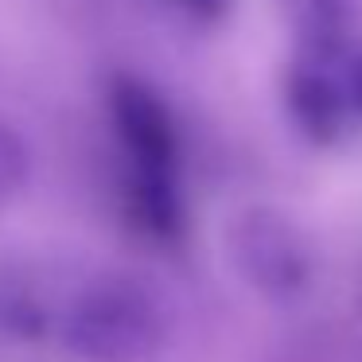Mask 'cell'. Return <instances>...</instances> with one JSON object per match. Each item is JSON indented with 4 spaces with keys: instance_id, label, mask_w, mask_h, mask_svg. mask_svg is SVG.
Masks as SVG:
<instances>
[{
    "instance_id": "6da1fadb",
    "label": "cell",
    "mask_w": 362,
    "mask_h": 362,
    "mask_svg": "<svg viewBox=\"0 0 362 362\" xmlns=\"http://www.w3.org/2000/svg\"><path fill=\"white\" fill-rule=\"evenodd\" d=\"M66 343L86 362H152L164 343V315L141 284L98 281L74 300Z\"/></svg>"
},
{
    "instance_id": "7a4b0ae2",
    "label": "cell",
    "mask_w": 362,
    "mask_h": 362,
    "mask_svg": "<svg viewBox=\"0 0 362 362\" xmlns=\"http://www.w3.org/2000/svg\"><path fill=\"white\" fill-rule=\"evenodd\" d=\"M230 257L238 273L265 296H296L312 276V253L296 222L281 211L253 206L230 226Z\"/></svg>"
},
{
    "instance_id": "277c9868",
    "label": "cell",
    "mask_w": 362,
    "mask_h": 362,
    "mask_svg": "<svg viewBox=\"0 0 362 362\" xmlns=\"http://www.w3.org/2000/svg\"><path fill=\"white\" fill-rule=\"evenodd\" d=\"M288 110L296 125L304 129V136L320 144L335 141L343 133V94L327 74L312 71V66H300L288 78Z\"/></svg>"
},
{
    "instance_id": "8992f818",
    "label": "cell",
    "mask_w": 362,
    "mask_h": 362,
    "mask_svg": "<svg viewBox=\"0 0 362 362\" xmlns=\"http://www.w3.org/2000/svg\"><path fill=\"white\" fill-rule=\"evenodd\" d=\"M180 8H187L191 16H199V20H222L230 12V4L234 0H175Z\"/></svg>"
},
{
    "instance_id": "5b68a950",
    "label": "cell",
    "mask_w": 362,
    "mask_h": 362,
    "mask_svg": "<svg viewBox=\"0 0 362 362\" xmlns=\"http://www.w3.org/2000/svg\"><path fill=\"white\" fill-rule=\"evenodd\" d=\"M24 180H28V148L16 129L8 121H0V211L16 199Z\"/></svg>"
},
{
    "instance_id": "52a82bcc",
    "label": "cell",
    "mask_w": 362,
    "mask_h": 362,
    "mask_svg": "<svg viewBox=\"0 0 362 362\" xmlns=\"http://www.w3.org/2000/svg\"><path fill=\"white\" fill-rule=\"evenodd\" d=\"M354 98H358V105H362V59H358V66H354Z\"/></svg>"
},
{
    "instance_id": "3957f363",
    "label": "cell",
    "mask_w": 362,
    "mask_h": 362,
    "mask_svg": "<svg viewBox=\"0 0 362 362\" xmlns=\"http://www.w3.org/2000/svg\"><path fill=\"white\" fill-rule=\"evenodd\" d=\"M110 113L133 156V175H175V121L152 86L129 74L110 78Z\"/></svg>"
}]
</instances>
